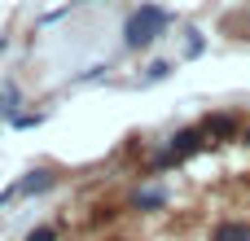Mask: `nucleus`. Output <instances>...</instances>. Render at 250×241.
Wrapping results in <instances>:
<instances>
[{
  "label": "nucleus",
  "mask_w": 250,
  "mask_h": 241,
  "mask_svg": "<svg viewBox=\"0 0 250 241\" xmlns=\"http://www.w3.org/2000/svg\"><path fill=\"white\" fill-rule=\"evenodd\" d=\"M207 132L211 136H233L237 132V119L233 114H215V119H207Z\"/></svg>",
  "instance_id": "7ed1b4c3"
},
{
  "label": "nucleus",
  "mask_w": 250,
  "mask_h": 241,
  "mask_svg": "<svg viewBox=\"0 0 250 241\" xmlns=\"http://www.w3.org/2000/svg\"><path fill=\"white\" fill-rule=\"evenodd\" d=\"M26 241H57V233H53V228H31Z\"/></svg>",
  "instance_id": "0eeeda50"
},
{
  "label": "nucleus",
  "mask_w": 250,
  "mask_h": 241,
  "mask_svg": "<svg viewBox=\"0 0 250 241\" xmlns=\"http://www.w3.org/2000/svg\"><path fill=\"white\" fill-rule=\"evenodd\" d=\"M167 75H171V61H154V66L145 70V79H141V83H158V79H167Z\"/></svg>",
  "instance_id": "423d86ee"
},
{
  "label": "nucleus",
  "mask_w": 250,
  "mask_h": 241,
  "mask_svg": "<svg viewBox=\"0 0 250 241\" xmlns=\"http://www.w3.org/2000/svg\"><path fill=\"white\" fill-rule=\"evenodd\" d=\"M202 53V40H198V31H189V57H198Z\"/></svg>",
  "instance_id": "6e6552de"
},
{
  "label": "nucleus",
  "mask_w": 250,
  "mask_h": 241,
  "mask_svg": "<svg viewBox=\"0 0 250 241\" xmlns=\"http://www.w3.org/2000/svg\"><path fill=\"white\" fill-rule=\"evenodd\" d=\"M246 141H250V132H246Z\"/></svg>",
  "instance_id": "1a4fd4ad"
},
{
  "label": "nucleus",
  "mask_w": 250,
  "mask_h": 241,
  "mask_svg": "<svg viewBox=\"0 0 250 241\" xmlns=\"http://www.w3.org/2000/svg\"><path fill=\"white\" fill-rule=\"evenodd\" d=\"M211 241H250V228L246 224H215V233H211Z\"/></svg>",
  "instance_id": "f03ea898"
},
{
  "label": "nucleus",
  "mask_w": 250,
  "mask_h": 241,
  "mask_svg": "<svg viewBox=\"0 0 250 241\" xmlns=\"http://www.w3.org/2000/svg\"><path fill=\"white\" fill-rule=\"evenodd\" d=\"M167 22H171V13H167L163 4H141V9L127 18V26H123V44H127V48H149V44L167 31Z\"/></svg>",
  "instance_id": "f257e3e1"
},
{
  "label": "nucleus",
  "mask_w": 250,
  "mask_h": 241,
  "mask_svg": "<svg viewBox=\"0 0 250 241\" xmlns=\"http://www.w3.org/2000/svg\"><path fill=\"white\" fill-rule=\"evenodd\" d=\"M48 184H53V176H48V171H31V176L18 184V193H44Z\"/></svg>",
  "instance_id": "20e7f679"
},
{
  "label": "nucleus",
  "mask_w": 250,
  "mask_h": 241,
  "mask_svg": "<svg viewBox=\"0 0 250 241\" xmlns=\"http://www.w3.org/2000/svg\"><path fill=\"white\" fill-rule=\"evenodd\" d=\"M163 202H167L163 189H145V193H136V206H141V211H154V206H163Z\"/></svg>",
  "instance_id": "39448f33"
}]
</instances>
